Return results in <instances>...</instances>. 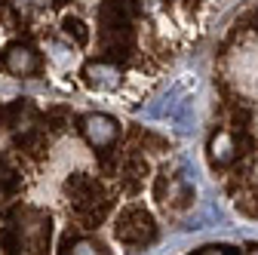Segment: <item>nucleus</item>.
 Returning <instances> with one entry per match:
<instances>
[{
	"label": "nucleus",
	"instance_id": "nucleus-1",
	"mask_svg": "<svg viewBox=\"0 0 258 255\" xmlns=\"http://www.w3.org/2000/svg\"><path fill=\"white\" fill-rule=\"evenodd\" d=\"M83 136L95 145V148H105L117 139V123L105 114H89L83 120Z\"/></svg>",
	"mask_w": 258,
	"mask_h": 255
},
{
	"label": "nucleus",
	"instance_id": "nucleus-2",
	"mask_svg": "<svg viewBox=\"0 0 258 255\" xmlns=\"http://www.w3.org/2000/svg\"><path fill=\"white\" fill-rule=\"evenodd\" d=\"M37 68V58H34V52L31 49H25V46H13V49H7V71L10 74H31Z\"/></svg>",
	"mask_w": 258,
	"mask_h": 255
},
{
	"label": "nucleus",
	"instance_id": "nucleus-3",
	"mask_svg": "<svg viewBox=\"0 0 258 255\" xmlns=\"http://www.w3.org/2000/svg\"><path fill=\"white\" fill-rule=\"evenodd\" d=\"M86 77H89V83L102 86V89H114V86L120 83V71L111 68V65H105V61H95V65H89V68H86Z\"/></svg>",
	"mask_w": 258,
	"mask_h": 255
},
{
	"label": "nucleus",
	"instance_id": "nucleus-4",
	"mask_svg": "<svg viewBox=\"0 0 258 255\" xmlns=\"http://www.w3.org/2000/svg\"><path fill=\"white\" fill-rule=\"evenodd\" d=\"M64 34H74V40L77 43H86L89 40V31H86V25L80 22V19H74V16H68V19H64Z\"/></svg>",
	"mask_w": 258,
	"mask_h": 255
},
{
	"label": "nucleus",
	"instance_id": "nucleus-5",
	"mask_svg": "<svg viewBox=\"0 0 258 255\" xmlns=\"http://www.w3.org/2000/svg\"><path fill=\"white\" fill-rule=\"evenodd\" d=\"M95 249H99L95 243H89V240H80V243H74V249H71V252H95Z\"/></svg>",
	"mask_w": 258,
	"mask_h": 255
},
{
	"label": "nucleus",
	"instance_id": "nucleus-6",
	"mask_svg": "<svg viewBox=\"0 0 258 255\" xmlns=\"http://www.w3.org/2000/svg\"><path fill=\"white\" fill-rule=\"evenodd\" d=\"M46 0H16V7L19 10H25V7H43Z\"/></svg>",
	"mask_w": 258,
	"mask_h": 255
},
{
	"label": "nucleus",
	"instance_id": "nucleus-7",
	"mask_svg": "<svg viewBox=\"0 0 258 255\" xmlns=\"http://www.w3.org/2000/svg\"><path fill=\"white\" fill-rule=\"evenodd\" d=\"M160 4H184V0H160Z\"/></svg>",
	"mask_w": 258,
	"mask_h": 255
}]
</instances>
